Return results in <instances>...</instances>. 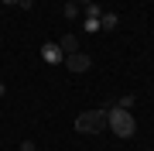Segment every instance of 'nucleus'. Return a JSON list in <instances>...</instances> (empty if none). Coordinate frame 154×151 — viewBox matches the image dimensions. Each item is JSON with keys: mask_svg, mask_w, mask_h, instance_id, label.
Masks as SVG:
<instances>
[{"mask_svg": "<svg viewBox=\"0 0 154 151\" xmlns=\"http://www.w3.org/2000/svg\"><path fill=\"white\" fill-rule=\"evenodd\" d=\"M106 131H113L116 137H134L137 120H134V113L123 110V106H110V110H106Z\"/></svg>", "mask_w": 154, "mask_h": 151, "instance_id": "1", "label": "nucleus"}, {"mask_svg": "<svg viewBox=\"0 0 154 151\" xmlns=\"http://www.w3.org/2000/svg\"><path fill=\"white\" fill-rule=\"evenodd\" d=\"M75 131L79 134H99V131H106V110H82L75 117Z\"/></svg>", "mask_w": 154, "mask_h": 151, "instance_id": "2", "label": "nucleus"}, {"mask_svg": "<svg viewBox=\"0 0 154 151\" xmlns=\"http://www.w3.org/2000/svg\"><path fill=\"white\" fill-rule=\"evenodd\" d=\"M65 69L69 72H89L93 69V58L86 52H72V55H65Z\"/></svg>", "mask_w": 154, "mask_h": 151, "instance_id": "3", "label": "nucleus"}, {"mask_svg": "<svg viewBox=\"0 0 154 151\" xmlns=\"http://www.w3.org/2000/svg\"><path fill=\"white\" fill-rule=\"evenodd\" d=\"M41 58L48 62V65H62V62H65V52H62L55 41H45L41 45Z\"/></svg>", "mask_w": 154, "mask_h": 151, "instance_id": "4", "label": "nucleus"}, {"mask_svg": "<svg viewBox=\"0 0 154 151\" xmlns=\"http://www.w3.org/2000/svg\"><path fill=\"white\" fill-rule=\"evenodd\" d=\"M116 24H120V17H116L113 11H103V14H99V31H113Z\"/></svg>", "mask_w": 154, "mask_h": 151, "instance_id": "5", "label": "nucleus"}, {"mask_svg": "<svg viewBox=\"0 0 154 151\" xmlns=\"http://www.w3.org/2000/svg\"><path fill=\"white\" fill-rule=\"evenodd\" d=\"M58 48L65 52V55H72V52H82V48H79V38H75V34H62Z\"/></svg>", "mask_w": 154, "mask_h": 151, "instance_id": "6", "label": "nucleus"}, {"mask_svg": "<svg viewBox=\"0 0 154 151\" xmlns=\"http://www.w3.org/2000/svg\"><path fill=\"white\" fill-rule=\"evenodd\" d=\"M134 103H137V96L127 93V96H120V103H116V106H123V110H134Z\"/></svg>", "mask_w": 154, "mask_h": 151, "instance_id": "7", "label": "nucleus"}, {"mask_svg": "<svg viewBox=\"0 0 154 151\" xmlns=\"http://www.w3.org/2000/svg\"><path fill=\"white\" fill-rule=\"evenodd\" d=\"M82 28H86L89 34H96V31H99V17H86V21H82Z\"/></svg>", "mask_w": 154, "mask_h": 151, "instance_id": "8", "label": "nucleus"}, {"mask_svg": "<svg viewBox=\"0 0 154 151\" xmlns=\"http://www.w3.org/2000/svg\"><path fill=\"white\" fill-rule=\"evenodd\" d=\"M82 11H86V17H99V14H103V11H99V4H96V0H93L89 7H82Z\"/></svg>", "mask_w": 154, "mask_h": 151, "instance_id": "9", "label": "nucleus"}, {"mask_svg": "<svg viewBox=\"0 0 154 151\" xmlns=\"http://www.w3.org/2000/svg\"><path fill=\"white\" fill-rule=\"evenodd\" d=\"M79 11H82V7H75V4H69V0H65V17H79Z\"/></svg>", "mask_w": 154, "mask_h": 151, "instance_id": "10", "label": "nucleus"}, {"mask_svg": "<svg viewBox=\"0 0 154 151\" xmlns=\"http://www.w3.org/2000/svg\"><path fill=\"white\" fill-rule=\"evenodd\" d=\"M21 151H38V144H34V141H24V144H21Z\"/></svg>", "mask_w": 154, "mask_h": 151, "instance_id": "11", "label": "nucleus"}, {"mask_svg": "<svg viewBox=\"0 0 154 151\" xmlns=\"http://www.w3.org/2000/svg\"><path fill=\"white\" fill-rule=\"evenodd\" d=\"M17 7H21V11H31V7H34V0H21Z\"/></svg>", "mask_w": 154, "mask_h": 151, "instance_id": "12", "label": "nucleus"}, {"mask_svg": "<svg viewBox=\"0 0 154 151\" xmlns=\"http://www.w3.org/2000/svg\"><path fill=\"white\" fill-rule=\"evenodd\" d=\"M69 4H75V7H89L93 0H69Z\"/></svg>", "mask_w": 154, "mask_h": 151, "instance_id": "13", "label": "nucleus"}, {"mask_svg": "<svg viewBox=\"0 0 154 151\" xmlns=\"http://www.w3.org/2000/svg\"><path fill=\"white\" fill-rule=\"evenodd\" d=\"M0 4H7V7H17V4H21V0H0Z\"/></svg>", "mask_w": 154, "mask_h": 151, "instance_id": "14", "label": "nucleus"}, {"mask_svg": "<svg viewBox=\"0 0 154 151\" xmlns=\"http://www.w3.org/2000/svg\"><path fill=\"white\" fill-rule=\"evenodd\" d=\"M4 93H7V86H4V83H0V96H4Z\"/></svg>", "mask_w": 154, "mask_h": 151, "instance_id": "15", "label": "nucleus"}]
</instances>
